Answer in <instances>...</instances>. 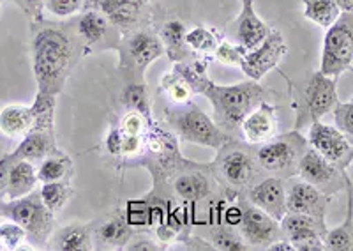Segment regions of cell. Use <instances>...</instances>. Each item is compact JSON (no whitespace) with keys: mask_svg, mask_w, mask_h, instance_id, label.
<instances>
[{"mask_svg":"<svg viewBox=\"0 0 353 251\" xmlns=\"http://www.w3.org/2000/svg\"><path fill=\"white\" fill-rule=\"evenodd\" d=\"M175 69L189 81V86L193 87L194 94H203V90L212 81L207 77V64L201 61L175 62Z\"/></svg>","mask_w":353,"mask_h":251,"instance_id":"34","label":"cell"},{"mask_svg":"<svg viewBox=\"0 0 353 251\" xmlns=\"http://www.w3.org/2000/svg\"><path fill=\"white\" fill-rule=\"evenodd\" d=\"M248 200L260 207L261 211L281 221L283 216L288 212L286 209V186L281 177L270 175L261 181H256L248 190Z\"/></svg>","mask_w":353,"mask_h":251,"instance_id":"16","label":"cell"},{"mask_svg":"<svg viewBox=\"0 0 353 251\" xmlns=\"http://www.w3.org/2000/svg\"><path fill=\"white\" fill-rule=\"evenodd\" d=\"M124 250H128V251H159V250H163V246H157L152 239H131Z\"/></svg>","mask_w":353,"mask_h":251,"instance_id":"46","label":"cell"},{"mask_svg":"<svg viewBox=\"0 0 353 251\" xmlns=\"http://www.w3.org/2000/svg\"><path fill=\"white\" fill-rule=\"evenodd\" d=\"M165 53V45L161 37L149 30H137L125 36L122 43V57L131 69L143 73L145 69Z\"/></svg>","mask_w":353,"mask_h":251,"instance_id":"15","label":"cell"},{"mask_svg":"<svg viewBox=\"0 0 353 251\" xmlns=\"http://www.w3.org/2000/svg\"><path fill=\"white\" fill-rule=\"evenodd\" d=\"M348 190V209L346 218L339 227L327 230L323 243L329 251H353V186L352 181L346 186Z\"/></svg>","mask_w":353,"mask_h":251,"instance_id":"26","label":"cell"},{"mask_svg":"<svg viewBox=\"0 0 353 251\" xmlns=\"http://www.w3.org/2000/svg\"><path fill=\"white\" fill-rule=\"evenodd\" d=\"M143 2H150V0H143Z\"/></svg>","mask_w":353,"mask_h":251,"instance_id":"52","label":"cell"},{"mask_svg":"<svg viewBox=\"0 0 353 251\" xmlns=\"http://www.w3.org/2000/svg\"><path fill=\"white\" fill-rule=\"evenodd\" d=\"M2 209H4V202H0V212H2Z\"/></svg>","mask_w":353,"mask_h":251,"instance_id":"50","label":"cell"},{"mask_svg":"<svg viewBox=\"0 0 353 251\" xmlns=\"http://www.w3.org/2000/svg\"><path fill=\"white\" fill-rule=\"evenodd\" d=\"M301 2L304 6V17L325 30L343 12L336 0H301Z\"/></svg>","mask_w":353,"mask_h":251,"instance_id":"29","label":"cell"},{"mask_svg":"<svg viewBox=\"0 0 353 251\" xmlns=\"http://www.w3.org/2000/svg\"><path fill=\"white\" fill-rule=\"evenodd\" d=\"M353 64V11H343L327 29L321 50L320 71L337 78Z\"/></svg>","mask_w":353,"mask_h":251,"instance_id":"8","label":"cell"},{"mask_svg":"<svg viewBox=\"0 0 353 251\" xmlns=\"http://www.w3.org/2000/svg\"><path fill=\"white\" fill-rule=\"evenodd\" d=\"M0 250H2V246H0Z\"/></svg>","mask_w":353,"mask_h":251,"instance_id":"53","label":"cell"},{"mask_svg":"<svg viewBox=\"0 0 353 251\" xmlns=\"http://www.w3.org/2000/svg\"><path fill=\"white\" fill-rule=\"evenodd\" d=\"M59 149L55 140V131H37L32 130L28 134L21 138L17 149L12 154L21 159H30V161H41L46 156Z\"/></svg>","mask_w":353,"mask_h":251,"instance_id":"23","label":"cell"},{"mask_svg":"<svg viewBox=\"0 0 353 251\" xmlns=\"http://www.w3.org/2000/svg\"><path fill=\"white\" fill-rule=\"evenodd\" d=\"M288 53V45L279 30H270L269 36L261 41L256 48L245 52L242 57L241 69L248 74V78L258 81L270 73Z\"/></svg>","mask_w":353,"mask_h":251,"instance_id":"13","label":"cell"},{"mask_svg":"<svg viewBox=\"0 0 353 251\" xmlns=\"http://www.w3.org/2000/svg\"><path fill=\"white\" fill-rule=\"evenodd\" d=\"M212 243L214 248L217 250H226V251H245L251 250L248 246L242 235L237 232L230 230L226 227H217L216 230H212Z\"/></svg>","mask_w":353,"mask_h":251,"instance_id":"38","label":"cell"},{"mask_svg":"<svg viewBox=\"0 0 353 251\" xmlns=\"http://www.w3.org/2000/svg\"><path fill=\"white\" fill-rule=\"evenodd\" d=\"M277 108L261 101L256 108L244 119L241 126V133L244 140L251 145H260L277 134Z\"/></svg>","mask_w":353,"mask_h":251,"instance_id":"18","label":"cell"},{"mask_svg":"<svg viewBox=\"0 0 353 251\" xmlns=\"http://www.w3.org/2000/svg\"><path fill=\"white\" fill-rule=\"evenodd\" d=\"M8 219L17 221L27 232V241L32 248H41L52 239L55 232V214L44 205L37 193L25 194L21 199L8 200L0 212Z\"/></svg>","mask_w":353,"mask_h":251,"instance_id":"7","label":"cell"},{"mask_svg":"<svg viewBox=\"0 0 353 251\" xmlns=\"http://www.w3.org/2000/svg\"><path fill=\"white\" fill-rule=\"evenodd\" d=\"M334 124L353 145V99L346 103H337L334 108Z\"/></svg>","mask_w":353,"mask_h":251,"instance_id":"40","label":"cell"},{"mask_svg":"<svg viewBox=\"0 0 353 251\" xmlns=\"http://www.w3.org/2000/svg\"><path fill=\"white\" fill-rule=\"evenodd\" d=\"M297 175L302 181L313 184L321 193L329 194V197L346 190L350 183L346 170H341L330 161H327L313 147H307L305 154L302 156Z\"/></svg>","mask_w":353,"mask_h":251,"instance_id":"10","label":"cell"},{"mask_svg":"<svg viewBox=\"0 0 353 251\" xmlns=\"http://www.w3.org/2000/svg\"><path fill=\"white\" fill-rule=\"evenodd\" d=\"M2 4H4V0H0V9H2Z\"/></svg>","mask_w":353,"mask_h":251,"instance_id":"51","label":"cell"},{"mask_svg":"<svg viewBox=\"0 0 353 251\" xmlns=\"http://www.w3.org/2000/svg\"><path fill=\"white\" fill-rule=\"evenodd\" d=\"M30 59L37 90L59 96L74 66V43L62 29L46 27L32 37Z\"/></svg>","mask_w":353,"mask_h":251,"instance_id":"1","label":"cell"},{"mask_svg":"<svg viewBox=\"0 0 353 251\" xmlns=\"http://www.w3.org/2000/svg\"><path fill=\"white\" fill-rule=\"evenodd\" d=\"M341 11H353V0H336Z\"/></svg>","mask_w":353,"mask_h":251,"instance_id":"48","label":"cell"},{"mask_svg":"<svg viewBox=\"0 0 353 251\" xmlns=\"http://www.w3.org/2000/svg\"><path fill=\"white\" fill-rule=\"evenodd\" d=\"M145 150V134L143 137H132V134L122 133V150L121 158L132 159L140 158Z\"/></svg>","mask_w":353,"mask_h":251,"instance_id":"43","label":"cell"},{"mask_svg":"<svg viewBox=\"0 0 353 251\" xmlns=\"http://www.w3.org/2000/svg\"><path fill=\"white\" fill-rule=\"evenodd\" d=\"M161 89L165 90L172 105H185L194 96L193 87L189 86V81L175 68L161 77Z\"/></svg>","mask_w":353,"mask_h":251,"instance_id":"32","label":"cell"},{"mask_svg":"<svg viewBox=\"0 0 353 251\" xmlns=\"http://www.w3.org/2000/svg\"><path fill=\"white\" fill-rule=\"evenodd\" d=\"M203 96L212 105L214 121L221 130L230 134L241 130L242 122L261 101H265V89L258 81H241L235 86H217L210 81Z\"/></svg>","mask_w":353,"mask_h":251,"instance_id":"2","label":"cell"},{"mask_svg":"<svg viewBox=\"0 0 353 251\" xmlns=\"http://www.w3.org/2000/svg\"><path fill=\"white\" fill-rule=\"evenodd\" d=\"M50 248L59 251L94 250V228L87 223H69L53 232Z\"/></svg>","mask_w":353,"mask_h":251,"instance_id":"20","label":"cell"},{"mask_svg":"<svg viewBox=\"0 0 353 251\" xmlns=\"http://www.w3.org/2000/svg\"><path fill=\"white\" fill-rule=\"evenodd\" d=\"M212 175L210 165L198 166L189 163L176 172L172 188L176 197L185 202H201V200L209 199L216 186Z\"/></svg>","mask_w":353,"mask_h":251,"instance_id":"14","label":"cell"},{"mask_svg":"<svg viewBox=\"0 0 353 251\" xmlns=\"http://www.w3.org/2000/svg\"><path fill=\"white\" fill-rule=\"evenodd\" d=\"M214 55H216L217 61L221 64L226 66H239L241 68L242 57L245 55V50L239 45H233V43H228V41H221L217 48L214 50Z\"/></svg>","mask_w":353,"mask_h":251,"instance_id":"41","label":"cell"},{"mask_svg":"<svg viewBox=\"0 0 353 251\" xmlns=\"http://www.w3.org/2000/svg\"><path fill=\"white\" fill-rule=\"evenodd\" d=\"M239 209H241L239 232L251 250H267L274 241L285 237L279 221L261 211L260 207L251 203L248 199H241Z\"/></svg>","mask_w":353,"mask_h":251,"instance_id":"9","label":"cell"},{"mask_svg":"<svg viewBox=\"0 0 353 251\" xmlns=\"http://www.w3.org/2000/svg\"><path fill=\"white\" fill-rule=\"evenodd\" d=\"M101 12H105L110 23L129 29L137 23L143 9V0H96Z\"/></svg>","mask_w":353,"mask_h":251,"instance_id":"25","label":"cell"},{"mask_svg":"<svg viewBox=\"0 0 353 251\" xmlns=\"http://www.w3.org/2000/svg\"><path fill=\"white\" fill-rule=\"evenodd\" d=\"M25 6V11H28L32 17H41V8H44L46 0H21Z\"/></svg>","mask_w":353,"mask_h":251,"instance_id":"47","label":"cell"},{"mask_svg":"<svg viewBox=\"0 0 353 251\" xmlns=\"http://www.w3.org/2000/svg\"><path fill=\"white\" fill-rule=\"evenodd\" d=\"M134 230L131 228L125 218L122 216H112L105 223H101L99 227L94 230V243L97 248H108V250H124L132 239Z\"/></svg>","mask_w":353,"mask_h":251,"instance_id":"22","label":"cell"},{"mask_svg":"<svg viewBox=\"0 0 353 251\" xmlns=\"http://www.w3.org/2000/svg\"><path fill=\"white\" fill-rule=\"evenodd\" d=\"M307 142L309 147H313L318 154L323 156L327 161H330L341 170H348L353 163V145L336 126L332 128L329 124H323L321 121L313 122L309 126Z\"/></svg>","mask_w":353,"mask_h":251,"instance_id":"11","label":"cell"},{"mask_svg":"<svg viewBox=\"0 0 353 251\" xmlns=\"http://www.w3.org/2000/svg\"><path fill=\"white\" fill-rule=\"evenodd\" d=\"M72 177V161L68 154L57 149L50 156L41 159L37 166V179L39 183H57V181H71Z\"/></svg>","mask_w":353,"mask_h":251,"instance_id":"27","label":"cell"},{"mask_svg":"<svg viewBox=\"0 0 353 251\" xmlns=\"http://www.w3.org/2000/svg\"><path fill=\"white\" fill-rule=\"evenodd\" d=\"M242 4H245V2H254V0H241Z\"/></svg>","mask_w":353,"mask_h":251,"instance_id":"49","label":"cell"},{"mask_svg":"<svg viewBox=\"0 0 353 251\" xmlns=\"http://www.w3.org/2000/svg\"><path fill=\"white\" fill-rule=\"evenodd\" d=\"M184 23L179 20H170L161 29V41L165 45V53L173 62H185L189 55V46L185 43Z\"/></svg>","mask_w":353,"mask_h":251,"instance_id":"28","label":"cell"},{"mask_svg":"<svg viewBox=\"0 0 353 251\" xmlns=\"http://www.w3.org/2000/svg\"><path fill=\"white\" fill-rule=\"evenodd\" d=\"M122 101L128 106V110H137L143 115L150 117V105L147 87L143 83H131L122 90Z\"/></svg>","mask_w":353,"mask_h":251,"instance_id":"36","label":"cell"},{"mask_svg":"<svg viewBox=\"0 0 353 251\" xmlns=\"http://www.w3.org/2000/svg\"><path fill=\"white\" fill-rule=\"evenodd\" d=\"M339 103L336 90V78L327 77L321 71H313L304 78L295 96V112L297 122L295 130L309 128L313 122L321 121V117L334 112Z\"/></svg>","mask_w":353,"mask_h":251,"instance_id":"5","label":"cell"},{"mask_svg":"<svg viewBox=\"0 0 353 251\" xmlns=\"http://www.w3.org/2000/svg\"><path fill=\"white\" fill-rule=\"evenodd\" d=\"M30 108H32L34 114V130L53 131V128H55L57 94L37 90V96Z\"/></svg>","mask_w":353,"mask_h":251,"instance_id":"31","label":"cell"},{"mask_svg":"<svg viewBox=\"0 0 353 251\" xmlns=\"http://www.w3.org/2000/svg\"><path fill=\"white\" fill-rule=\"evenodd\" d=\"M106 150H108L110 156H117L121 158V150H122V131L121 128H113L112 131L106 137Z\"/></svg>","mask_w":353,"mask_h":251,"instance_id":"44","label":"cell"},{"mask_svg":"<svg viewBox=\"0 0 353 251\" xmlns=\"http://www.w3.org/2000/svg\"><path fill=\"white\" fill-rule=\"evenodd\" d=\"M37 183H39V179H37V168L34 161L17 158L11 165V170H9L6 199L17 200L25 194H30L36 190Z\"/></svg>","mask_w":353,"mask_h":251,"instance_id":"21","label":"cell"},{"mask_svg":"<svg viewBox=\"0 0 353 251\" xmlns=\"http://www.w3.org/2000/svg\"><path fill=\"white\" fill-rule=\"evenodd\" d=\"M25 241H27V232L21 225H18L12 219L0 223V246H2V250H20Z\"/></svg>","mask_w":353,"mask_h":251,"instance_id":"37","label":"cell"},{"mask_svg":"<svg viewBox=\"0 0 353 251\" xmlns=\"http://www.w3.org/2000/svg\"><path fill=\"white\" fill-rule=\"evenodd\" d=\"M269 25L258 17L253 2L242 4V11L235 21V32H233L237 45L242 46L245 52H249V50L256 48L261 41L269 36Z\"/></svg>","mask_w":353,"mask_h":251,"instance_id":"19","label":"cell"},{"mask_svg":"<svg viewBox=\"0 0 353 251\" xmlns=\"http://www.w3.org/2000/svg\"><path fill=\"white\" fill-rule=\"evenodd\" d=\"M85 0H46L44 2V9L55 18H69L74 17L81 9Z\"/></svg>","mask_w":353,"mask_h":251,"instance_id":"42","label":"cell"},{"mask_svg":"<svg viewBox=\"0 0 353 251\" xmlns=\"http://www.w3.org/2000/svg\"><path fill=\"white\" fill-rule=\"evenodd\" d=\"M110 20L105 17V12L92 9V11H85L78 20V36L83 39L87 45H96L105 37L108 30Z\"/></svg>","mask_w":353,"mask_h":251,"instance_id":"30","label":"cell"},{"mask_svg":"<svg viewBox=\"0 0 353 251\" xmlns=\"http://www.w3.org/2000/svg\"><path fill=\"white\" fill-rule=\"evenodd\" d=\"M17 156L9 152V154L2 156L0 158V197L6 194V188H8V177H9V170H11V165L14 163Z\"/></svg>","mask_w":353,"mask_h":251,"instance_id":"45","label":"cell"},{"mask_svg":"<svg viewBox=\"0 0 353 251\" xmlns=\"http://www.w3.org/2000/svg\"><path fill=\"white\" fill-rule=\"evenodd\" d=\"M34 130L32 108L27 105H8L0 110V133L8 138H23Z\"/></svg>","mask_w":353,"mask_h":251,"instance_id":"24","label":"cell"},{"mask_svg":"<svg viewBox=\"0 0 353 251\" xmlns=\"http://www.w3.org/2000/svg\"><path fill=\"white\" fill-rule=\"evenodd\" d=\"M309 142L299 130L285 134H276L267 142L254 145V156L263 172L276 177H293L297 175L302 156L307 150Z\"/></svg>","mask_w":353,"mask_h":251,"instance_id":"6","label":"cell"},{"mask_svg":"<svg viewBox=\"0 0 353 251\" xmlns=\"http://www.w3.org/2000/svg\"><path fill=\"white\" fill-rule=\"evenodd\" d=\"M39 197L43 203L48 207L53 214L61 212L72 197V188L68 181H57V183H44L39 190Z\"/></svg>","mask_w":353,"mask_h":251,"instance_id":"33","label":"cell"},{"mask_svg":"<svg viewBox=\"0 0 353 251\" xmlns=\"http://www.w3.org/2000/svg\"><path fill=\"white\" fill-rule=\"evenodd\" d=\"M329 203V194L321 193L318 188L305 183V181L292 183L286 188V209H288V212L325 219Z\"/></svg>","mask_w":353,"mask_h":251,"instance_id":"17","label":"cell"},{"mask_svg":"<svg viewBox=\"0 0 353 251\" xmlns=\"http://www.w3.org/2000/svg\"><path fill=\"white\" fill-rule=\"evenodd\" d=\"M165 119L173 133L181 138L182 142L219 150L232 138L193 101L185 105L168 106Z\"/></svg>","mask_w":353,"mask_h":251,"instance_id":"3","label":"cell"},{"mask_svg":"<svg viewBox=\"0 0 353 251\" xmlns=\"http://www.w3.org/2000/svg\"><path fill=\"white\" fill-rule=\"evenodd\" d=\"M185 43H188L189 50H193L196 53H210L217 48L219 45V36L214 29H207V27H194L185 34Z\"/></svg>","mask_w":353,"mask_h":251,"instance_id":"35","label":"cell"},{"mask_svg":"<svg viewBox=\"0 0 353 251\" xmlns=\"http://www.w3.org/2000/svg\"><path fill=\"white\" fill-rule=\"evenodd\" d=\"M285 239H288L297 251H323L327 250L323 237L327 234L325 219L307 214L286 212L279 221Z\"/></svg>","mask_w":353,"mask_h":251,"instance_id":"12","label":"cell"},{"mask_svg":"<svg viewBox=\"0 0 353 251\" xmlns=\"http://www.w3.org/2000/svg\"><path fill=\"white\" fill-rule=\"evenodd\" d=\"M214 177L233 191L249 190L256 183L261 168L254 156V145L230 138L217 150L216 161L210 165Z\"/></svg>","mask_w":353,"mask_h":251,"instance_id":"4","label":"cell"},{"mask_svg":"<svg viewBox=\"0 0 353 251\" xmlns=\"http://www.w3.org/2000/svg\"><path fill=\"white\" fill-rule=\"evenodd\" d=\"M150 124V117L143 115L141 112H137V110H128V114L122 117L121 121V131L124 134H132V137H143L147 131H149Z\"/></svg>","mask_w":353,"mask_h":251,"instance_id":"39","label":"cell"}]
</instances>
